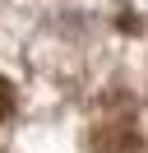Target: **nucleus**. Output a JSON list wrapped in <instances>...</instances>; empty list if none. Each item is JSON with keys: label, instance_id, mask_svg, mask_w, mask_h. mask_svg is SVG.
<instances>
[{"label": "nucleus", "instance_id": "nucleus-1", "mask_svg": "<svg viewBox=\"0 0 148 153\" xmlns=\"http://www.w3.org/2000/svg\"><path fill=\"white\" fill-rule=\"evenodd\" d=\"M14 111V88H9V79H0V121Z\"/></svg>", "mask_w": 148, "mask_h": 153}]
</instances>
